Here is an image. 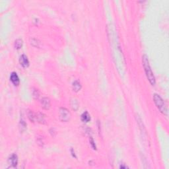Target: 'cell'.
Returning <instances> with one entry per match:
<instances>
[{"label": "cell", "mask_w": 169, "mask_h": 169, "mask_svg": "<svg viewBox=\"0 0 169 169\" xmlns=\"http://www.w3.org/2000/svg\"><path fill=\"white\" fill-rule=\"evenodd\" d=\"M81 83L77 80H75L72 83V89L74 90V92L75 93H77L79 90L81 89Z\"/></svg>", "instance_id": "9c48e42d"}, {"label": "cell", "mask_w": 169, "mask_h": 169, "mask_svg": "<svg viewBox=\"0 0 169 169\" xmlns=\"http://www.w3.org/2000/svg\"><path fill=\"white\" fill-rule=\"evenodd\" d=\"M8 163L13 168H15L18 165V157L16 154L13 153L9 157L8 159Z\"/></svg>", "instance_id": "277c9868"}, {"label": "cell", "mask_w": 169, "mask_h": 169, "mask_svg": "<svg viewBox=\"0 0 169 169\" xmlns=\"http://www.w3.org/2000/svg\"><path fill=\"white\" fill-rule=\"evenodd\" d=\"M81 120L82 122H85V123H87V122H89V121L90 120V116L87 111L84 112L81 114Z\"/></svg>", "instance_id": "30bf717a"}, {"label": "cell", "mask_w": 169, "mask_h": 169, "mask_svg": "<svg viewBox=\"0 0 169 169\" xmlns=\"http://www.w3.org/2000/svg\"><path fill=\"white\" fill-rule=\"evenodd\" d=\"M26 124L25 123V121L23 120H21L20 121V129H21V131H24V130H26Z\"/></svg>", "instance_id": "9a60e30c"}, {"label": "cell", "mask_w": 169, "mask_h": 169, "mask_svg": "<svg viewBox=\"0 0 169 169\" xmlns=\"http://www.w3.org/2000/svg\"><path fill=\"white\" fill-rule=\"evenodd\" d=\"M71 154H72V155L74 157H75V158L77 157L76 155H75V151H74V149H71Z\"/></svg>", "instance_id": "ac0fdd59"}, {"label": "cell", "mask_w": 169, "mask_h": 169, "mask_svg": "<svg viewBox=\"0 0 169 169\" xmlns=\"http://www.w3.org/2000/svg\"><path fill=\"white\" fill-rule=\"evenodd\" d=\"M36 122L42 124H45L46 122V116L40 112L36 114Z\"/></svg>", "instance_id": "ba28073f"}, {"label": "cell", "mask_w": 169, "mask_h": 169, "mask_svg": "<svg viewBox=\"0 0 169 169\" xmlns=\"http://www.w3.org/2000/svg\"><path fill=\"white\" fill-rule=\"evenodd\" d=\"M41 106L44 110H49L51 106V102H50V99L48 97H44L41 100Z\"/></svg>", "instance_id": "5b68a950"}, {"label": "cell", "mask_w": 169, "mask_h": 169, "mask_svg": "<svg viewBox=\"0 0 169 169\" xmlns=\"http://www.w3.org/2000/svg\"><path fill=\"white\" fill-rule=\"evenodd\" d=\"M28 118L32 122H36V114L33 112V111H30L29 110L28 112Z\"/></svg>", "instance_id": "4fadbf2b"}, {"label": "cell", "mask_w": 169, "mask_h": 169, "mask_svg": "<svg viewBox=\"0 0 169 169\" xmlns=\"http://www.w3.org/2000/svg\"><path fill=\"white\" fill-rule=\"evenodd\" d=\"M71 113L66 108L62 107L59 110V118L62 122H67L71 119Z\"/></svg>", "instance_id": "3957f363"}, {"label": "cell", "mask_w": 169, "mask_h": 169, "mask_svg": "<svg viewBox=\"0 0 169 169\" xmlns=\"http://www.w3.org/2000/svg\"><path fill=\"white\" fill-rule=\"evenodd\" d=\"M19 63L21 66L24 68H26L29 66V60L28 59L27 56L25 54H22L21 56L19 58Z\"/></svg>", "instance_id": "8992f818"}, {"label": "cell", "mask_w": 169, "mask_h": 169, "mask_svg": "<svg viewBox=\"0 0 169 169\" xmlns=\"http://www.w3.org/2000/svg\"><path fill=\"white\" fill-rule=\"evenodd\" d=\"M142 63H143V67H144L146 76H147V79H148L149 81L151 83V85L153 86L156 83V81H155V76H154L152 72V70L151 69V67H150L148 57L145 54L142 56Z\"/></svg>", "instance_id": "6da1fadb"}, {"label": "cell", "mask_w": 169, "mask_h": 169, "mask_svg": "<svg viewBox=\"0 0 169 169\" xmlns=\"http://www.w3.org/2000/svg\"><path fill=\"white\" fill-rule=\"evenodd\" d=\"M10 81L15 86H18L20 83V79L16 72H12L10 75Z\"/></svg>", "instance_id": "52a82bcc"}, {"label": "cell", "mask_w": 169, "mask_h": 169, "mask_svg": "<svg viewBox=\"0 0 169 169\" xmlns=\"http://www.w3.org/2000/svg\"><path fill=\"white\" fill-rule=\"evenodd\" d=\"M22 45H23V42L21 39L19 38V39H17L15 42V47L16 49L17 50H19L22 47Z\"/></svg>", "instance_id": "7c38bea8"}, {"label": "cell", "mask_w": 169, "mask_h": 169, "mask_svg": "<svg viewBox=\"0 0 169 169\" xmlns=\"http://www.w3.org/2000/svg\"><path fill=\"white\" fill-rule=\"evenodd\" d=\"M33 97H34V98H36V99L38 98V97H39V93H38V91L36 90V89L33 90Z\"/></svg>", "instance_id": "e0dca14e"}, {"label": "cell", "mask_w": 169, "mask_h": 169, "mask_svg": "<svg viewBox=\"0 0 169 169\" xmlns=\"http://www.w3.org/2000/svg\"><path fill=\"white\" fill-rule=\"evenodd\" d=\"M89 141H90V145H91V147H93V149L97 150V146H96V144H95V143H94V139H93V138H92V137H90V138Z\"/></svg>", "instance_id": "2e32d148"}, {"label": "cell", "mask_w": 169, "mask_h": 169, "mask_svg": "<svg viewBox=\"0 0 169 169\" xmlns=\"http://www.w3.org/2000/svg\"><path fill=\"white\" fill-rule=\"evenodd\" d=\"M30 44L34 47H39L40 46V42L38 40L35 38H31L30 39Z\"/></svg>", "instance_id": "5bb4252c"}, {"label": "cell", "mask_w": 169, "mask_h": 169, "mask_svg": "<svg viewBox=\"0 0 169 169\" xmlns=\"http://www.w3.org/2000/svg\"><path fill=\"white\" fill-rule=\"evenodd\" d=\"M70 104H71V108H72L73 110H75V111H76V110H78L79 104L78 101H77L75 98H73V99H71V101H70Z\"/></svg>", "instance_id": "8fae6325"}, {"label": "cell", "mask_w": 169, "mask_h": 169, "mask_svg": "<svg viewBox=\"0 0 169 169\" xmlns=\"http://www.w3.org/2000/svg\"><path fill=\"white\" fill-rule=\"evenodd\" d=\"M153 101L155 105L157 106V108L160 110L161 113L163 114H167V108L166 106V104L163 98L157 94H154L153 95Z\"/></svg>", "instance_id": "7a4b0ae2"}, {"label": "cell", "mask_w": 169, "mask_h": 169, "mask_svg": "<svg viewBox=\"0 0 169 169\" xmlns=\"http://www.w3.org/2000/svg\"><path fill=\"white\" fill-rule=\"evenodd\" d=\"M120 168H127V166H125V165H121L120 167Z\"/></svg>", "instance_id": "d6986e66"}]
</instances>
